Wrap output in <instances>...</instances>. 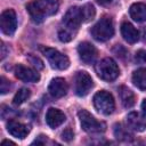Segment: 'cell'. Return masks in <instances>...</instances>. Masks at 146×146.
<instances>
[{"mask_svg": "<svg viewBox=\"0 0 146 146\" xmlns=\"http://www.w3.org/2000/svg\"><path fill=\"white\" fill-rule=\"evenodd\" d=\"M27 58H29L30 63H31L34 67H36L38 70H42V68H43V62H42L39 57L33 56V55H29V56H27Z\"/></svg>", "mask_w": 146, "mask_h": 146, "instance_id": "23", "label": "cell"}, {"mask_svg": "<svg viewBox=\"0 0 146 146\" xmlns=\"http://www.w3.org/2000/svg\"><path fill=\"white\" fill-rule=\"evenodd\" d=\"M94 82L91 76L84 72V71H79L75 76H74V90L75 94L80 97L86 96L92 88Z\"/></svg>", "mask_w": 146, "mask_h": 146, "instance_id": "8", "label": "cell"}, {"mask_svg": "<svg viewBox=\"0 0 146 146\" xmlns=\"http://www.w3.org/2000/svg\"><path fill=\"white\" fill-rule=\"evenodd\" d=\"M95 68H96L97 75L102 80L107 81V82L114 81L120 74V70H119L117 64L115 63L114 59H112L110 57L104 58L100 62H98Z\"/></svg>", "mask_w": 146, "mask_h": 146, "instance_id": "3", "label": "cell"}, {"mask_svg": "<svg viewBox=\"0 0 146 146\" xmlns=\"http://www.w3.org/2000/svg\"><path fill=\"white\" fill-rule=\"evenodd\" d=\"M1 145H2V146H3V145H15V143H13V141H10V140H7V139H5V140H2Z\"/></svg>", "mask_w": 146, "mask_h": 146, "instance_id": "29", "label": "cell"}, {"mask_svg": "<svg viewBox=\"0 0 146 146\" xmlns=\"http://www.w3.org/2000/svg\"><path fill=\"white\" fill-rule=\"evenodd\" d=\"M78 115H79V119H80L81 127H82V129L86 132H89V133H100V132L105 131V129H106L105 123L100 122V121H97L88 111L81 110L78 113Z\"/></svg>", "mask_w": 146, "mask_h": 146, "instance_id": "7", "label": "cell"}, {"mask_svg": "<svg viewBox=\"0 0 146 146\" xmlns=\"http://www.w3.org/2000/svg\"><path fill=\"white\" fill-rule=\"evenodd\" d=\"M78 52L80 59L84 64H92L97 58V49L90 42H81L78 46Z\"/></svg>", "mask_w": 146, "mask_h": 146, "instance_id": "10", "label": "cell"}, {"mask_svg": "<svg viewBox=\"0 0 146 146\" xmlns=\"http://www.w3.org/2000/svg\"><path fill=\"white\" fill-rule=\"evenodd\" d=\"M97 2L99 5H102V6H108V5H111L113 2V0H97Z\"/></svg>", "mask_w": 146, "mask_h": 146, "instance_id": "27", "label": "cell"}, {"mask_svg": "<svg viewBox=\"0 0 146 146\" xmlns=\"http://www.w3.org/2000/svg\"><path fill=\"white\" fill-rule=\"evenodd\" d=\"M40 50L46 56L48 62L50 63L51 67L56 70H66L70 66V59L66 55L59 52L57 49L49 48V47H40Z\"/></svg>", "mask_w": 146, "mask_h": 146, "instance_id": "6", "label": "cell"}, {"mask_svg": "<svg viewBox=\"0 0 146 146\" xmlns=\"http://www.w3.org/2000/svg\"><path fill=\"white\" fill-rule=\"evenodd\" d=\"M60 136H62V139L65 140V141H71V140L74 138V133H73V131H72L71 128H66V129L62 132Z\"/></svg>", "mask_w": 146, "mask_h": 146, "instance_id": "25", "label": "cell"}, {"mask_svg": "<svg viewBox=\"0 0 146 146\" xmlns=\"http://www.w3.org/2000/svg\"><path fill=\"white\" fill-rule=\"evenodd\" d=\"M0 80H1V82H0V91H1L2 95H5L6 92L9 91V89H10V83H9V81H8L5 76H1Z\"/></svg>", "mask_w": 146, "mask_h": 146, "instance_id": "24", "label": "cell"}, {"mask_svg": "<svg viewBox=\"0 0 146 146\" xmlns=\"http://www.w3.org/2000/svg\"><path fill=\"white\" fill-rule=\"evenodd\" d=\"M114 34V25L111 17L100 18L91 29V35L95 40L105 42L110 40Z\"/></svg>", "mask_w": 146, "mask_h": 146, "instance_id": "4", "label": "cell"}, {"mask_svg": "<svg viewBox=\"0 0 146 146\" xmlns=\"http://www.w3.org/2000/svg\"><path fill=\"white\" fill-rule=\"evenodd\" d=\"M121 34L128 43H136L139 39V32L136 30V27L131 23H128V22L122 23Z\"/></svg>", "mask_w": 146, "mask_h": 146, "instance_id": "15", "label": "cell"}, {"mask_svg": "<svg viewBox=\"0 0 146 146\" xmlns=\"http://www.w3.org/2000/svg\"><path fill=\"white\" fill-rule=\"evenodd\" d=\"M60 0H33L26 6L31 19L34 23H42L48 16L57 13Z\"/></svg>", "mask_w": 146, "mask_h": 146, "instance_id": "2", "label": "cell"}, {"mask_svg": "<svg viewBox=\"0 0 146 146\" xmlns=\"http://www.w3.org/2000/svg\"><path fill=\"white\" fill-rule=\"evenodd\" d=\"M136 58H137L139 62L146 63V50H140V51H138L137 55H136Z\"/></svg>", "mask_w": 146, "mask_h": 146, "instance_id": "26", "label": "cell"}, {"mask_svg": "<svg viewBox=\"0 0 146 146\" xmlns=\"http://www.w3.org/2000/svg\"><path fill=\"white\" fill-rule=\"evenodd\" d=\"M127 122H128V125L133 129L135 131H144L146 129V121L145 119L137 112H131L128 114L127 116Z\"/></svg>", "mask_w": 146, "mask_h": 146, "instance_id": "16", "label": "cell"}, {"mask_svg": "<svg viewBox=\"0 0 146 146\" xmlns=\"http://www.w3.org/2000/svg\"><path fill=\"white\" fill-rule=\"evenodd\" d=\"M0 27L2 33L11 35L15 33L17 27V17L14 9H6L0 16Z\"/></svg>", "mask_w": 146, "mask_h": 146, "instance_id": "9", "label": "cell"}, {"mask_svg": "<svg viewBox=\"0 0 146 146\" xmlns=\"http://www.w3.org/2000/svg\"><path fill=\"white\" fill-rule=\"evenodd\" d=\"M7 130L11 136H14L16 138H19V139H24L27 136V133L30 132V128L26 124L21 123L16 120H9L8 121Z\"/></svg>", "mask_w": 146, "mask_h": 146, "instance_id": "14", "label": "cell"}, {"mask_svg": "<svg viewBox=\"0 0 146 146\" xmlns=\"http://www.w3.org/2000/svg\"><path fill=\"white\" fill-rule=\"evenodd\" d=\"M81 10H82V16H83V22H89L94 19L96 15V10L91 3L84 5L83 7H81Z\"/></svg>", "mask_w": 146, "mask_h": 146, "instance_id": "22", "label": "cell"}, {"mask_svg": "<svg viewBox=\"0 0 146 146\" xmlns=\"http://www.w3.org/2000/svg\"><path fill=\"white\" fill-rule=\"evenodd\" d=\"M30 96H31V90L30 89H27V88H21L16 92V95L14 96V99H13L14 100V104L15 105H21L25 100H27Z\"/></svg>", "mask_w": 146, "mask_h": 146, "instance_id": "21", "label": "cell"}, {"mask_svg": "<svg viewBox=\"0 0 146 146\" xmlns=\"http://www.w3.org/2000/svg\"><path fill=\"white\" fill-rule=\"evenodd\" d=\"M117 92H119V97L121 99V103L125 108H130V107H132L135 105V103H136L135 94L128 87L120 86L117 88Z\"/></svg>", "mask_w": 146, "mask_h": 146, "instance_id": "17", "label": "cell"}, {"mask_svg": "<svg viewBox=\"0 0 146 146\" xmlns=\"http://www.w3.org/2000/svg\"><path fill=\"white\" fill-rule=\"evenodd\" d=\"M83 22V16H82V10L81 7H71L63 19V25L58 30V39L62 42H68L71 41L78 30L80 24Z\"/></svg>", "mask_w": 146, "mask_h": 146, "instance_id": "1", "label": "cell"}, {"mask_svg": "<svg viewBox=\"0 0 146 146\" xmlns=\"http://www.w3.org/2000/svg\"><path fill=\"white\" fill-rule=\"evenodd\" d=\"M65 119H66L65 114L58 108L50 107L46 113V122L52 129L58 128L59 125H62L65 122Z\"/></svg>", "mask_w": 146, "mask_h": 146, "instance_id": "13", "label": "cell"}, {"mask_svg": "<svg viewBox=\"0 0 146 146\" xmlns=\"http://www.w3.org/2000/svg\"><path fill=\"white\" fill-rule=\"evenodd\" d=\"M114 136L120 139V140H124V141H128V140H131L132 139V133L128 130L127 127H124L122 123H116L114 125Z\"/></svg>", "mask_w": 146, "mask_h": 146, "instance_id": "20", "label": "cell"}, {"mask_svg": "<svg viewBox=\"0 0 146 146\" xmlns=\"http://www.w3.org/2000/svg\"><path fill=\"white\" fill-rule=\"evenodd\" d=\"M68 86L63 78H55L48 86V92L54 98H62L66 95Z\"/></svg>", "mask_w": 146, "mask_h": 146, "instance_id": "11", "label": "cell"}, {"mask_svg": "<svg viewBox=\"0 0 146 146\" xmlns=\"http://www.w3.org/2000/svg\"><path fill=\"white\" fill-rule=\"evenodd\" d=\"M129 14L131 18L136 22H145L146 21V5L143 2H136L131 5L129 9Z\"/></svg>", "mask_w": 146, "mask_h": 146, "instance_id": "18", "label": "cell"}, {"mask_svg": "<svg viewBox=\"0 0 146 146\" xmlns=\"http://www.w3.org/2000/svg\"><path fill=\"white\" fill-rule=\"evenodd\" d=\"M94 105L95 108L104 115H110L115 110V102L111 92L100 90L94 96Z\"/></svg>", "mask_w": 146, "mask_h": 146, "instance_id": "5", "label": "cell"}, {"mask_svg": "<svg viewBox=\"0 0 146 146\" xmlns=\"http://www.w3.org/2000/svg\"><path fill=\"white\" fill-rule=\"evenodd\" d=\"M132 82L138 89L146 91V68L140 67L132 73Z\"/></svg>", "mask_w": 146, "mask_h": 146, "instance_id": "19", "label": "cell"}, {"mask_svg": "<svg viewBox=\"0 0 146 146\" xmlns=\"http://www.w3.org/2000/svg\"><path fill=\"white\" fill-rule=\"evenodd\" d=\"M141 111H143V114L146 116V98L141 103Z\"/></svg>", "mask_w": 146, "mask_h": 146, "instance_id": "28", "label": "cell"}, {"mask_svg": "<svg viewBox=\"0 0 146 146\" xmlns=\"http://www.w3.org/2000/svg\"><path fill=\"white\" fill-rule=\"evenodd\" d=\"M15 76L24 82H38L40 80V75L36 71L22 64H18L15 67Z\"/></svg>", "mask_w": 146, "mask_h": 146, "instance_id": "12", "label": "cell"}]
</instances>
